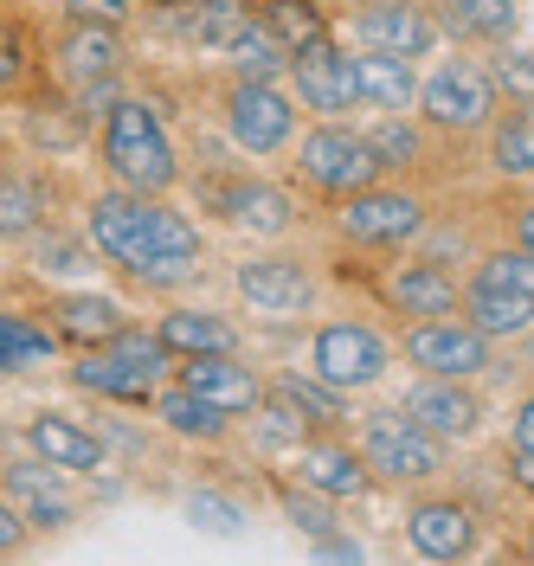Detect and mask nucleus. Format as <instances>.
Wrapping results in <instances>:
<instances>
[{
    "mask_svg": "<svg viewBox=\"0 0 534 566\" xmlns=\"http://www.w3.org/2000/svg\"><path fill=\"white\" fill-rule=\"evenodd\" d=\"M84 239L97 245L104 264L143 290H180L200 277L207 239L193 226V212L175 207L168 193H129V187H97L84 200Z\"/></svg>",
    "mask_w": 534,
    "mask_h": 566,
    "instance_id": "nucleus-1",
    "label": "nucleus"
},
{
    "mask_svg": "<svg viewBox=\"0 0 534 566\" xmlns=\"http://www.w3.org/2000/svg\"><path fill=\"white\" fill-rule=\"evenodd\" d=\"M97 161H104L109 187H129V193H175L187 168H180V148L161 123V109L136 97V91H116L104 104L97 123Z\"/></svg>",
    "mask_w": 534,
    "mask_h": 566,
    "instance_id": "nucleus-2",
    "label": "nucleus"
},
{
    "mask_svg": "<svg viewBox=\"0 0 534 566\" xmlns=\"http://www.w3.org/2000/svg\"><path fill=\"white\" fill-rule=\"evenodd\" d=\"M168 374H175V354L161 348V335L143 328V322H123L109 342L77 348L65 360V380L77 392H97V399H116V406H148Z\"/></svg>",
    "mask_w": 534,
    "mask_h": 566,
    "instance_id": "nucleus-3",
    "label": "nucleus"
},
{
    "mask_svg": "<svg viewBox=\"0 0 534 566\" xmlns=\"http://www.w3.org/2000/svg\"><path fill=\"white\" fill-rule=\"evenodd\" d=\"M502 109V91L483 59H438L431 77H419V97H412V116L431 129V142H477Z\"/></svg>",
    "mask_w": 534,
    "mask_h": 566,
    "instance_id": "nucleus-4",
    "label": "nucleus"
},
{
    "mask_svg": "<svg viewBox=\"0 0 534 566\" xmlns=\"http://www.w3.org/2000/svg\"><path fill=\"white\" fill-rule=\"evenodd\" d=\"M284 155H290V168H296V180H303L310 193H322V200H348V193H360V187L387 180V168H380L367 129H355L348 116H316Z\"/></svg>",
    "mask_w": 534,
    "mask_h": 566,
    "instance_id": "nucleus-5",
    "label": "nucleus"
},
{
    "mask_svg": "<svg viewBox=\"0 0 534 566\" xmlns=\"http://www.w3.org/2000/svg\"><path fill=\"white\" fill-rule=\"evenodd\" d=\"M328 207H335V232L360 251H406L412 239L431 232V200L392 175L348 193V200H328Z\"/></svg>",
    "mask_w": 534,
    "mask_h": 566,
    "instance_id": "nucleus-6",
    "label": "nucleus"
},
{
    "mask_svg": "<svg viewBox=\"0 0 534 566\" xmlns=\"http://www.w3.org/2000/svg\"><path fill=\"white\" fill-rule=\"evenodd\" d=\"M360 463H367V476L374 483H392V490H426L444 476V463H451V444L444 438H431L426 424H412L399 406L392 412H360Z\"/></svg>",
    "mask_w": 534,
    "mask_h": 566,
    "instance_id": "nucleus-7",
    "label": "nucleus"
},
{
    "mask_svg": "<svg viewBox=\"0 0 534 566\" xmlns=\"http://www.w3.org/2000/svg\"><path fill=\"white\" fill-rule=\"evenodd\" d=\"M219 116H226V136L239 155L251 161H271L296 142V123H303V104L284 91V77H232L226 97H219Z\"/></svg>",
    "mask_w": 534,
    "mask_h": 566,
    "instance_id": "nucleus-8",
    "label": "nucleus"
},
{
    "mask_svg": "<svg viewBox=\"0 0 534 566\" xmlns=\"http://www.w3.org/2000/svg\"><path fill=\"white\" fill-rule=\"evenodd\" d=\"M392 367V342L367 316H328L310 328V374L328 380L335 392L380 387Z\"/></svg>",
    "mask_w": 534,
    "mask_h": 566,
    "instance_id": "nucleus-9",
    "label": "nucleus"
},
{
    "mask_svg": "<svg viewBox=\"0 0 534 566\" xmlns=\"http://www.w3.org/2000/svg\"><path fill=\"white\" fill-rule=\"evenodd\" d=\"M392 354H406L419 374H444V380H483L496 367V342L483 328L451 310V316H419L406 322V335L392 342Z\"/></svg>",
    "mask_w": 534,
    "mask_h": 566,
    "instance_id": "nucleus-10",
    "label": "nucleus"
},
{
    "mask_svg": "<svg viewBox=\"0 0 534 566\" xmlns=\"http://www.w3.org/2000/svg\"><path fill=\"white\" fill-rule=\"evenodd\" d=\"M232 290L251 316L264 322H290V316H310L316 310V271L290 251H264V258H245L232 271Z\"/></svg>",
    "mask_w": 534,
    "mask_h": 566,
    "instance_id": "nucleus-11",
    "label": "nucleus"
},
{
    "mask_svg": "<svg viewBox=\"0 0 534 566\" xmlns=\"http://www.w3.org/2000/svg\"><path fill=\"white\" fill-rule=\"evenodd\" d=\"M348 33H355V45H374V52H392V59H412V65L444 45L426 0H355Z\"/></svg>",
    "mask_w": 534,
    "mask_h": 566,
    "instance_id": "nucleus-12",
    "label": "nucleus"
},
{
    "mask_svg": "<svg viewBox=\"0 0 534 566\" xmlns=\"http://www.w3.org/2000/svg\"><path fill=\"white\" fill-rule=\"evenodd\" d=\"M200 193H207V212H219L226 226H239L251 239H290L296 232V200L278 180L232 175V180H200Z\"/></svg>",
    "mask_w": 534,
    "mask_h": 566,
    "instance_id": "nucleus-13",
    "label": "nucleus"
},
{
    "mask_svg": "<svg viewBox=\"0 0 534 566\" xmlns=\"http://www.w3.org/2000/svg\"><path fill=\"white\" fill-rule=\"evenodd\" d=\"M290 476L303 490L328 495V502H360V495L374 490V476H367L360 451L348 444V431H310V438H296L290 444Z\"/></svg>",
    "mask_w": 534,
    "mask_h": 566,
    "instance_id": "nucleus-14",
    "label": "nucleus"
},
{
    "mask_svg": "<svg viewBox=\"0 0 534 566\" xmlns=\"http://www.w3.org/2000/svg\"><path fill=\"white\" fill-rule=\"evenodd\" d=\"M406 547L419 560H470L483 547V522L463 495H419L406 502Z\"/></svg>",
    "mask_w": 534,
    "mask_h": 566,
    "instance_id": "nucleus-15",
    "label": "nucleus"
},
{
    "mask_svg": "<svg viewBox=\"0 0 534 566\" xmlns=\"http://www.w3.org/2000/svg\"><path fill=\"white\" fill-rule=\"evenodd\" d=\"M129 65V45H123V27H97V20H59V39H52V77L65 91H84V84H109Z\"/></svg>",
    "mask_w": 534,
    "mask_h": 566,
    "instance_id": "nucleus-16",
    "label": "nucleus"
},
{
    "mask_svg": "<svg viewBox=\"0 0 534 566\" xmlns=\"http://www.w3.org/2000/svg\"><path fill=\"white\" fill-rule=\"evenodd\" d=\"M399 412L412 424H426L431 438L444 444H470L483 431V392L470 380H444V374H419L412 387L399 392Z\"/></svg>",
    "mask_w": 534,
    "mask_h": 566,
    "instance_id": "nucleus-17",
    "label": "nucleus"
},
{
    "mask_svg": "<svg viewBox=\"0 0 534 566\" xmlns=\"http://www.w3.org/2000/svg\"><path fill=\"white\" fill-rule=\"evenodd\" d=\"M290 97L310 109V116H348L355 104V77H348V52L335 45V39H316V45H303V52H290Z\"/></svg>",
    "mask_w": 534,
    "mask_h": 566,
    "instance_id": "nucleus-18",
    "label": "nucleus"
},
{
    "mask_svg": "<svg viewBox=\"0 0 534 566\" xmlns=\"http://www.w3.org/2000/svg\"><path fill=\"white\" fill-rule=\"evenodd\" d=\"M380 303H387L392 316L419 322V316H451L463 303V283L438 264V258H399V264H387L380 271Z\"/></svg>",
    "mask_w": 534,
    "mask_h": 566,
    "instance_id": "nucleus-19",
    "label": "nucleus"
},
{
    "mask_svg": "<svg viewBox=\"0 0 534 566\" xmlns=\"http://www.w3.org/2000/svg\"><path fill=\"white\" fill-rule=\"evenodd\" d=\"M168 380H180L187 392H200L226 419H239V412H251L264 399V374L251 360H239V354H187V360H175Z\"/></svg>",
    "mask_w": 534,
    "mask_h": 566,
    "instance_id": "nucleus-20",
    "label": "nucleus"
},
{
    "mask_svg": "<svg viewBox=\"0 0 534 566\" xmlns=\"http://www.w3.org/2000/svg\"><path fill=\"white\" fill-rule=\"evenodd\" d=\"M20 438H27V451L39 463H52L65 476H91V470L109 463V444L84 419H72V412H33V419L20 424Z\"/></svg>",
    "mask_w": 534,
    "mask_h": 566,
    "instance_id": "nucleus-21",
    "label": "nucleus"
},
{
    "mask_svg": "<svg viewBox=\"0 0 534 566\" xmlns=\"http://www.w3.org/2000/svg\"><path fill=\"white\" fill-rule=\"evenodd\" d=\"M0 490L13 495V509L27 515L33 534H65L77 522V509L65 502V470L52 463H0Z\"/></svg>",
    "mask_w": 534,
    "mask_h": 566,
    "instance_id": "nucleus-22",
    "label": "nucleus"
},
{
    "mask_svg": "<svg viewBox=\"0 0 534 566\" xmlns=\"http://www.w3.org/2000/svg\"><path fill=\"white\" fill-rule=\"evenodd\" d=\"M39 316L52 322V335H59L65 348H97V342H109V335L129 322V310H123L116 296H97V290H52Z\"/></svg>",
    "mask_w": 534,
    "mask_h": 566,
    "instance_id": "nucleus-23",
    "label": "nucleus"
},
{
    "mask_svg": "<svg viewBox=\"0 0 534 566\" xmlns=\"http://www.w3.org/2000/svg\"><path fill=\"white\" fill-rule=\"evenodd\" d=\"M59 207V193H52V180L27 168V161H0V245H27L39 226L52 219Z\"/></svg>",
    "mask_w": 534,
    "mask_h": 566,
    "instance_id": "nucleus-24",
    "label": "nucleus"
},
{
    "mask_svg": "<svg viewBox=\"0 0 534 566\" xmlns=\"http://www.w3.org/2000/svg\"><path fill=\"white\" fill-rule=\"evenodd\" d=\"M348 77H355L360 109H412V97H419V65L392 59V52H374V45L348 52Z\"/></svg>",
    "mask_w": 534,
    "mask_h": 566,
    "instance_id": "nucleus-25",
    "label": "nucleus"
},
{
    "mask_svg": "<svg viewBox=\"0 0 534 566\" xmlns=\"http://www.w3.org/2000/svg\"><path fill=\"white\" fill-rule=\"evenodd\" d=\"M438 39H458V45H502L522 27V7L515 0H426Z\"/></svg>",
    "mask_w": 534,
    "mask_h": 566,
    "instance_id": "nucleus-26",
    "label": "nucleus"
},
{
    "mask_svg": "<svg viewBox=\"0 0 534 566\" xmlns=\"http://www.w3.org/2000/svg\"><path fill=\"white\" fill-rule=\"evenodd\" d=\"M155 335H161V348L175 354V360H187V354H239L245 348V335L219 316V310H193V303L161 310V316H155Z\"/></svg>",
    "mask_w": 534,
    "mask_h": 566,
    "instance_id": "nucleus-27",
    "label": "nucleus"
},
{
    "mask_svg": "<svg viewBox=\"0 0 534 566\" xmlns=\"http://www.w3.org/2000/svg\"><path fill=\"white\" fill-rule=\"evenodd\" d=\"M148 412H155V424L168 431V438H180V444H226V431H232V419L219 412V406H207L200 392H187L180 380H161L155 387V399H148Z\"/></svg>",
    "mask_w": 534,
    "mask_h": 566,
    "instance_id": "nucleus-28",
    "label": "nucleus"
},
{
    "mask_svg": "<svg viewBox=\"0 0 534 566\" xmlns=\"http://www.w3.org/2000/svg\"><path fill=\"white\" fill-rule=\"evenodd\" d=\"M65 342L52 335V322L39 310H13L0 303V374H39V367H59Z\"/></svg>",
    "mask_w": 534,
    "mask_h": 566,
    "instance_id": "nucleus-29",
    "label": "nucleus"
},
{
    "mask_svg": "<svg viewBox=\"0 0 534 566\" xmlns=\"http://www.w3.org/2000/svg\"><path fill=\"white\" fill-rule=\"evenodd\" d=\"M458 316L470 328H483L490 342H528L534 335V296H515V290H496V283H463Z\"/></svg>",
    "mask_w": 534,
    "mask_h": 566,
    "instance_id": "nucleus-30",
    "label": "nucleus"
},
{
    "mask_svg": "<svg viewBox=\"0 0 534 566\" xmlns=\"http://www.w3.org/2000/svg\"><path fill=\"white\" fill-rule=\"evenodd\" d=\"M483 161L496 180H534V97L496 109V123L483 129Z\"/></svg>",
    "mask_w": 534,
    "mask_h": 566,
    "instance_id": "nucleus-31",
    "label": "nucleus"
},
{
    "mask_svg": "<svg viewBox=\"0 0 534 566\" xmlns=\"http://www.w3.org/2000/svg\"><path fill=\"white\" fill-rule=\"evenodd\" d=\"M367 142H374V155H380L387 175H419L431 161V129L419 116H406V109H380L367 123Z\"/></svg>",
    "mask_w": 534,
    "mask_h": 566,
    "instance_id": "nucleus-32",
    "label": "nucleus"
},
{
    "mask_svg": "<svg viewBox=\"0 0 534 566\" xmlns=\"http://www.w3.org/2000/svg\"><path fill=\"white\" fill-rule=\"evenodd\" d=\"M264 387L284 392L290 406L316 424V431H348V392H335L328 380H316L310 367H284V374H271Z\"/></svg>",
    "mask_w": 534,
    "mask_h": 566,
    "instance_id": "nucleus-33",
    "label": "nucleus"
},
{
    "mask_svg": "<svg viewBox=\"0 0 534 566\" xmlns=\"http://www.w3.org/2000/svg\"><path fill=\"white\" fill-rule=\"evenodd\" d=\"M27 264H33L39 277L52 271V277H91L97 271V245L84 239V232H65L59 219H45L33 239H27Z\"/></svg>",
    "mask_w": 534,
    "mask_h": 566,
    "instance_id": "nucleus-34",
    "label": "nucleus"
},
{
    "mask_svg": "<svg viewBox=\"0 0 534 566\" xmlns=\"http://www.w3.org/2000/svg\"><path fill=\"white\" fill-rule=\"evenodd\" d=\"M251 13L284 39V52H303V45H316V39H335L322 0H251Z\"/></svg>",
    "mask_w": 534,
    "mask_h": 566,
    "instance_id": "nucleus-35",
    "label": "nucleus"
},
{
    "mask_svg": "<svg viewBox=\"0 0 534 566\" xmlns=\"http://www.w3.org/2000/svg\"><path fill=\"white\" fill-rule=\"evenodd\" d=\"M27 142L45 148V155H72L84 142V109L65 104V97H33L27 104Z\"/></svg>",
    "mask_w": 534,
    "mask_h": 566,
    "instance_id": "nucleus-36",
    "label": "nucleus"
},
{
    "mask_svg": "<svg viewBox=\"0 0 534 566\" xmlns=\"http://www.w3.org/2000/svg\"><path fill=\"white\" fill-rule=\"evenodd\" d=\"M226 59H232V77H284V65H290L284 39L271 33L258 13H251L245 27H239V39L226 45Z\"/></svg>",
    "mask_w": 534,
    "mask_h": 566,
    "instance_id": "nucleus-37",
    "label": "nucleus"
},
{
    "mask_svg": "<svg viewBox=\"0 0 534 566\" xmlns=\"http://www.w3.org/2000/svg\"><path fill=\"white\" fill-rule=\"evenodd\" d=\"M245 20H251V0H187V39L200 52H219V59H226V45L239 39Z\"/></svg>",
    "mask_w": 534,
    "mask_h": 566,
    "instance_id": "nucleus-38",
    "label": "nucleus"
},
{
    "mask_svg": "<svg viewBox=\"0 0 534 566\" xmlns=\"http://www.w3.org/2000/svg\"><path fill=\"white\" fill-rule=\"evenodd\" d=\"M271 490H278V502H284V515H290V528H296V534L322 541V534H335V528H342L335 502H328V495H316V490H303L296 476H271Z\"/></svg>",
    "mask_w": 534,
    "mask_h": 566,
    "instance_id": "nucleus-39",
    "label": "nucleus"
},
{
    "mask_svg": "<svg viewBox=\"0 0 534 566\" xmlns=\"http://www.w3.org/2000/svg\"><path fill=\"white\" fill-rule=\"evenodd\" d=\"M477 283H496V290H515V296H534V251H522L515 239L509 245H490L477 258Z\"/></svg>",
    "mask_w": 534,
    "mask_h": 566,
    "instance_id": "nucleus-40",
    "label": "nucleus"
},
{
    "mask_svg": "<svg viewBox=\"0 0 534 566\" xmlns=\"http://www.w3.org/2000/svg\"><path fill=\"white\" fill-rule=\"evenodd\" d=\"M187 515H193V528H207V534H239L251 522L245 502H239V495H226V490H213V483L187 490Z\"/></svg>",
    "mask_w": 534,
    "mask_h": 566,
    "instance_id": "nucleus-41",
    "label": "nucleus"
},
{
    "mask_svg": "<svg viewBox=\"0 0 534 566\" xmlns=\"http://www.w3.org/2000/svg\"><path fill=\"white\" fill-rule=\"evenodd\" d=\"M490 77H496V91L509 97V104L534 97V52H522V45H509V39H502L496 59H490Z\"/></svg>",
    "mask_w": 534,
    "mask_h": 566,
    "instance_id": "nucleus-42",
    "label": "nucleus"
},
{
    "mask_svg": "<svg viewBox=\"0 0 534 566\" xmlns=\"http://www.w3.org/2000/svg\"><path fill=\"white\" fill-rule=\"evenodd\" d=\"M27 77H33V45L13 20H0V97H20Z\"/></svg>",
    "mask_w": 534,
    "mask_h": 566,
    "instance_id": "nucleus-43",
    "label": "nucleus"
},
{
    "mask_svg": "<svg viewBox=\"0 0 534 566\" xmlns=\"http://www.w3.org/2000/svg\"><path fill=\"white\" fill-rule=\"evenodd\" d=\"M65 20H97V27H129L143 0H59Z\"/></svg>",
    "mask_w": 534,
    "mask_h": 566,
    "instance_id": "nucleus-44",
    "label": "nucleus"
},
{
    "mask_svg": "<svg viewBox=\"0 0 534 566\" xmlns=\"http://www.w3.org/2000/svg\"><path fill=\"white\" fill-rule=\"evenodd\" d=\"M27 541H33V528H27V515L13 509V495L0 490V560H13V554H27Z\"/></svg>",
    "mask_w": 534,
    "mask_h": 566,
    "instance_id": "nucleus-45",
    "label": "nucleus"
},
{
    "mask_svg": "<svg viewBox=\"0 0 534 566\" xmlns=\"http://www.w3.org/2000/svg\"><path fill=\"white\" fill-rule=\"evenodd\" d=\"M509 444L534 451V392H522V399H515V412H509Z\"/></svg>",
    "mask_w": 534,
    "mask_h": 566,
    "instance_id": "nucleus-46",
    "label": "nucleus"
},
{
    "mask_svg": "<svg viewBox=\"0 0 534 566\" xmlns=\"http://www.w3.org/2000/svg\"><path fill=\"white\" fill-rule=\"evenodd\" d=\"M502 470H509V483L534 502V451H522V444H509V458H502Z\"/></svg>",
    "mask_w": 534,
    "mask_h": 566,
    "instance_id": "nucleus-47",
    "label": "nucleus"
},
{
    "mask_svg": "<svg viewBox=\"0 0 534 566\" xmlns=\"http://www.w3.org/2000/svg\"><path fill=\"white\" fill-rule=\"evenodd\" d=\"M316 554H322V560H360L367 547H360L355 534H342V528H335V534H322V541H316Z\"/></svg>",
    "mask_w": 534,
    "mask_h": 566,
    "instance_id": "nucleus-48",
    "label": "nucleus"
},
{
    "mask_svg": "<svg viewBox=\"0 0 534 566\" xmlns=\"http://www.w3.org/2000/svg\"><path fill=\"white\" fill-rule=\"evenodd\" d=\"M509 239H515L522 251H534V193H522V200H515V219H509Z\"/></svg>",
    "mask_w": 534,
    "mask_h": 566,
    "instance_id": "nucleus-49",
    "label": "nucleus"
},
{
    "mask_svg": "<svg viewBox=\"0 0 534 566\" xmlns=\"http://www.w3.org/2000/svg\"><path fill=\"white\" fill-rule=\"evenodd\" d=\"M515 554L534 566V522H522V534H515Z\"/></svg>",
    "mask_w": 534,
    "mask_h": 566,
    "instance_id": "nucleus-50",
    "label": "nucleus"
},
{
    "mask_svg": "<svg viewBox=\"0 0 534 566\" xmlns=\"http://www.w3.org/2000/svg\"><path fill=\"white\" fill-rule=\"evenodd\" d=\"M0 283H7V264H0Z\"/></svg>",
    "mask_w": 534,
    "mask_h": 566,
    "instance_id": "nucleus-51",
    "label": "nucleus"
},
{
    "mask_svg": "<svg viewBox=\"0 0 534 566\" xmlns=\"http://www.w3.org/2000/svg\"><path fill=\"white\" fill-rule=\"evenodd\" d=\"M0 380H7V374H0Z\"/></svg>",
    "mask_w": 534,
    "mask_h": 566,
    "instance_id": "nucleus-52",
    "label": "nucleus"
}]
</instances>
